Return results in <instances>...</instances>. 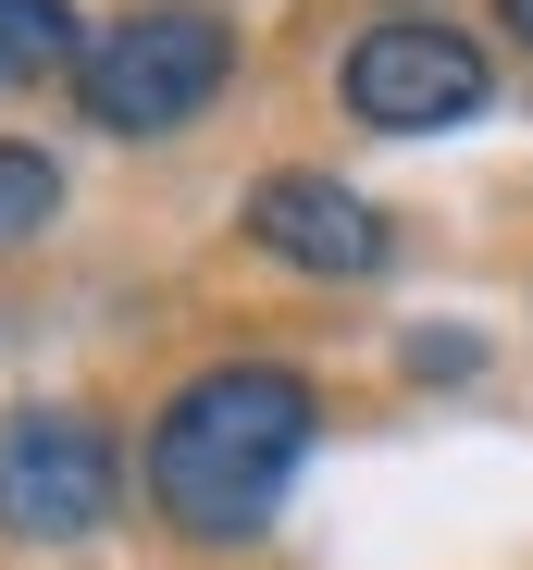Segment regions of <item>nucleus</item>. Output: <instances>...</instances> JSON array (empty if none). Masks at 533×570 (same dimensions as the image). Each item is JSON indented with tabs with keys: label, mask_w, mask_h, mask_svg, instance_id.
<instances>
[{
	"label": "nucleus",
	"mask_w": 533,
	"mask_h": 570,
	"mask_svg": "<svg viewBox=\"0 0 533 570\" xmlns=\"http://www.w3.org/2000/svg\"><path fill=\"white\" fill-rule=\"evenodd\" d=\"M310 434H323V397H310L298 360H211L161 397V422L137 446V484L187 546H248V533H274Z\"/></svg>",
	"instance_id": "obj_1"
},
{
	"label": "nucleus",
	"mask_w": 533,
	"mask_h": 570,
	"mask_svg": "<svg viewBox=\"0 0 533 570\" xmlns=\"http://www.w3.org/2000/svg\"><path fill=\"white\" fill-rule=\"evenodd\" d=\"M224 87H236V26L199 13V0H137V13L100 26L87 62H75L87 125H112V137H187Z\"/></svg>",
	"instance_id": "obj_2"
},
{
	"label": "nucleus",
	"mask_w": 533,
	"mask_h": 570,
	"mask_svg": "<svg viewBox=\"0 0 533 570\" xmlns=\"http://www.w3.org/2000/svg\"><path fill=\"white\" fill-rule=\"evenodd\" d=\"M112 509H125V446L100 410L62 397L0 410V533L13 546H87Z\"/></svg>",
	"instance_id": "obj_3"
},
{
	"label": "nucleus",
	"mask_w": 533,
	"mask_h": 570,
	"mask_svg": "<svg viewBox=\"0 0 533 570\" xmlns=\"http://www.w3.org/2000/svg\"><path fill=\"white\" fill-rule=\"evenodd\" d=\"M335 100L361 112L373 137H434V125H472V112L496 100V62H484V38L447 26V13H385V26L347 38Z\"/></svg>",
	"instance_id": "obj_4"
},
{
	"label": "nucleus",
	"mask_w": 533,
	"mask_h": 570,
	"mask_svg": "<svg viewBox=\"0 0 533 570\" xmlns=\"http://www.w3.org/2000/svg\"><path fill=\"white\" fill-rule=\"evenodd\" d=\"M248 248H260V261H286V273H323V285H361V273H385L397 224H385L347 174L286 161V174H260V186H248Z\"/></svg>",
	"instance_id": "obj_5"
},
{
	"label": "nucleus",
	"mask_w": 533,
	"mask_h": 570,
	"mask_svg": "<svg viewBox=\"0 0 533 570\" xmlns=\"http://www.w3.org/2000/svg\"><path fill=\"white\" fill-rule=\"evenodd\" d=\"M87 62V26L75 0H0V87H50Z\"/></svg>",
	"instance_id": "obj_6"
},
{
	"label": "nucleus",
	"mask_w": 533,
	"mask_h": 570,
	"mask_svg": "<svg viewBox=\"0 0 533 570\" xmlns=\"http://www.w3.org/2000/svg\"><path fill=\"white\" fill-rule=\"evenodd\" d=\"M50 212H62V161H50V149H26V137H0V248L38 236Z\"/></svg>",
	"instance_id": "obj_7"
},
{
	"label": "nucleus",
	"mask_w": 533,
	"mask_h": 570,
	"mask_svg": "<svg viewBox=\"0 0 533 570\" xmlns=\"http://www.w3.org/2000/svg\"><path fill=\"white\" fill-rule=\"evenodd\" d=\"M496 26H509V38H521V50H533V0H496Z\"/></svg>",
	"instance_id": "obj_8"
}]
</instances>
